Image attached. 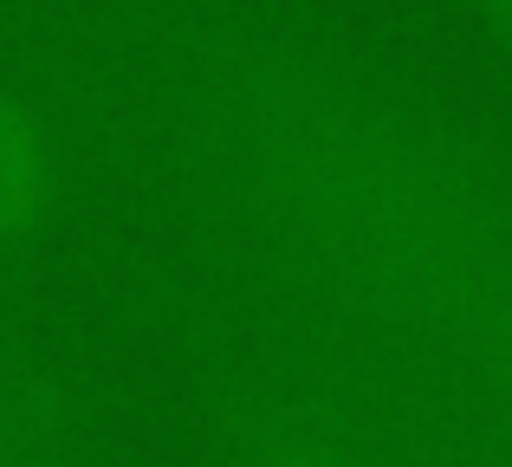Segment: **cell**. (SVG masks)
<instances>
[{
    "label": "cell",
    "instance_id": "6da1fadb",
    "mask_svg": "<svg viewBox=\"0 0 512 467\" xmlns=\"http://www.w3.org/2000/svg\"><path fill=\"white\" fill-rule=\"evenodd\" d=\"M175 111L279 260L512 403V182L448 117L266 20L195 26Z\"/></svg>",
    "mask_w": 512,
    "mask_h": 467
},
{
    "label": "cell",
    "instance_id": "7a4b0ae2",
    "mask_svg": "<svg viewBox=\"0 0 512 467\" xmlns=\"http://www.w3.org/2000/svg\"><path fill=\"white\" fill-rule=\"evenodd\" d=\"M65 189V156L52 143L46 117L26 98L0 91V247L26 240L52 221Z\"/></svg>",
    "mask_w": 512,
    "mask_h": 467
},
{
    "label": "cell",
    "instance_id": "3957f363",
    "mask_svg": "<svg viewBox=\"0 0 512 467\" xmlns=\"http://www.w3.org/2000/svg\"><path fill=\"white\" fill-rule=\"evenodd\" d=\"M240 467H363L325 435L299 429V422H247L240 429Z\"/></svg>",
    "mask_w": 512,
    "mask_h": 467
},
{
    "label": "cell",
    "instance_id": "277c9868",
    "mask_svg": "<svg viewBox=\"0 0 512 467\" xmlns=\"http://www.w3.org/2000/svg\"><path fill=\"white\" fill-rule=\"evenodd\" d=\"M467 13L480 20V33H487V46L500 52V65L512 72V0H467Z\"/></svg>",
    "mask_w": 512,
    "mask_h": 467
}]
</instances>
